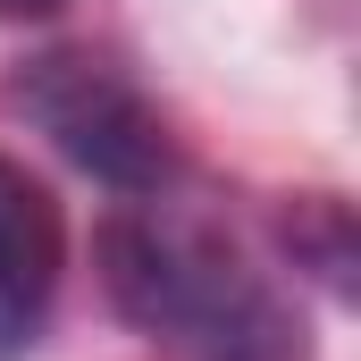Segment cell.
Masks as SVG:
<instances>
[{
	"instance_id": "obj_1",
	"label": "cell",
	"mask_w": 361,
	"mask_h": 361,
	"mask_svg": "<svg viewBox=\"0 0 361 361\" xmlns=\"http://www.w3.org/2000/svg\"><path fill=\"white\" fill-rule=\"evenodd\" d=\"M101 277H109V302L185 361H302V336L269 294V277L202 219L177 210L109 219Z\"/></svg>"
},
{
	"instance_id": "obj_2",
	"label": "cell",
	"mask_w": 361,
	"mask_h": 361,
	"mask_svg": "<svg viewBox=\"0 0 361 361\" xmlns=\"http://www.w3.org/2000/svg\"><path fill=\"white\" fill-rule=\"evenodd\" d=\"M8 101L85 169L101 177L109 193H160L169 169H177V152H169V126L152 118V101L126 85V76H109L101 59H76V51H51V59H25V76L8 85Z\"/></svg>"
},
{
	"instance_id": "obj_3",
	"label": "cell",
	"mask_w": 361,
	"mask_h": 361,
	"mask_svg": "<svg viewBox=\"0 0 361 361\" xmlns=\"http://www.w3.org/2000/svg\"><path fill=\"white\" fill-rule=\"evenodd\" d=\"M59 277H68V219L51 185L0 160V361H25L42 345Z\"/></svg>"
},
{
	"instance_id": "obj_4",
	"label": "cell",
	"mask_w": 361,
	"mask_h": 361,
	"mask_svg": "<svg viewBox=\"0 0 361 361\" xmlns=\"http://www.w3.org/2000/svg\"><path fill=\"white\" fill-rule=\"evenodd\" d=\"M59 0H0V25H17V17H51Z\"/></svg>"
}]
</instances>
